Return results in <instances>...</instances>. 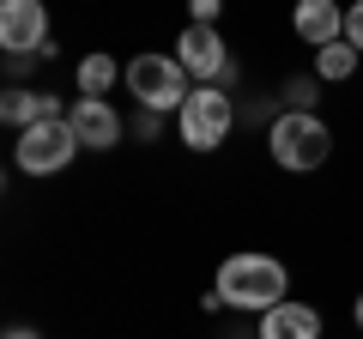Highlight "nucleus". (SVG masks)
I'll return each mask as SVG.
<instances>
[{"instance_id": "nucleus-9", "label": "nucleus", "mask_w": 363, "mask_h": 339, "mask_svg": "<svg viewBox=\"0 0 363 339\" xmlns=\"http://www.w3.org/2000/svg\"><path fill=\"white\" fill-rule=\"evenodd\" d=\"M291 25H297V37L309 43V49H327V43L345 37V6H339V0H297Z\"/></svg>"}, {"instance_id": "nucleus-3", "label": "nucleus", "mask_w": 363, "mask_h": 339, "mask_svg": "<svg viewBox=\"0 0 363 339\" xmlns=\"http://www.w3.org/2000/svg\"><path fill=\"white\" fill-rule=\"evenodd\" d=\"M121 79H128L133 104H140V109H157V116H169V109L182 116V104L194 97V85H188V67H182L176 55H133Z\"/></svg>"}, {"instance_id": "nucleus-15", "label": "nucleus", "mask_w": 363, "mask_h": 339, "mask_svg": "<svg viewBox=\"0 0 363 339\" xmlns=\"http://www.w3.org/2000/svg\"><path fill=\"white\" fill-rule=\"evenodd\" d=\"M345 43L363 55V0H351V6H345Z\"/></svg>"}, {"instance_id": "nucleus-12", "label": "nucleus", "mask_w": 363, "mask_h": 339, "mask_svg": "<svg viewBox=\"0 0 363 339\" xmlns=\"http://www.w3.org/2000/svg\"><path fill=\"white\" fill-rule=\"evenodd\" d=\"M128 73V67L116 61V55H85L79 61V97H109V85Z\"/></svg>"}, {"instance_id": "nucleus-7", "label": "nucleus", "mask_w": 363, "mask_h": 339, "mask_svg": "<svg viewBox=\"0 0 363 339\" xmlns=\"http://www.w3.org/2000/svg\"><path fill=\"white\" fill-rule=\"evenodd\" d=\"M176 49H182L176 61L188 67L200 85H230V79H236V61H230V49H224V37H218L212 25H188Z\"/></svg>"}, {"instance_id": "nucleus-4", "label": "nucleus", "mask_w": 363, "mask_h": 339, "mask_svg": "<svg viewBox=\"0 0 363 339\" xmlns=\"http://www.w3.org/2000/svg\"><path fill=\"white\" fill-rule=\"evenodd\" d=\"M79 152H85V145H79V133H73L67 116L61 121H37V128H25L13 140V164L25 170V176H61Z\"/></svg>"}, {"instance_id": "nucleus-10", "label": "nucleus", "mask_w": 363, "mask_h": 339, "mask_svg": "<svg viewBox=\"0 0 363 339\" xmlns=\"http://www.w3.org/2000/svg\"><path fill=\"white\" fill-rule=\"evenodd\" d=\"M67 109H61V97L55 91H25V85H13V91L0 97V121L13 133H25V128H37V121H61Z\"/></svg>"}, {"instance_id": "nucleus-2", "label": "nucleus", "mask_w": 363, "mask_h": 339, "mask_svg": "<svg viewBox=\"0 0 363 339\" xmlns=\"http://www.w3.org/2000/svg\"><path fill=\"white\" fill-rule=\"evenodd\" d=\"M267 145H272V164L279 170H321L327 152H333V133L315 109H285V116L267 128Z\"/></svg>"}, {"instance_id": "nucleus-6", "label": "nucleus", "mask_w": 363, "mask_h": 339, "mask_svg": "<svg viewBox=\"0 0 363 339\" xmlns=\"http://www.w3.org/2000/svg\"><path fill=\"white\" fill-rule=\"evenodd\" d=\"M0 49L6 55H43L49 61V6L43 0H0Z\"/></svg>"}, {"instance_id": "nucleus-19", "label": "nucleus", "mask_w": 363, "mask_h": 339, "mask_svg": "<svg viewBox=\"0 0 363 339\" xmlns=\"http://www.w3.org/2000/svg\"><path fill=\"white\" fill-rule=\"evenodd\" d=\"M351 315H357V327H363V291H357V309H351Z\"/></svg>"}, {"instance_id": "nucleus-16", "label": "nucleus", "mask_w": 363, "mask_h": 339, "mask_svg": "<svg viewBox=\"0 0 363 339\" xmlns=\"http://www.w3.org/2000/svg\"><path fill=\"white\" fill-rule=\"evenodd\" d=\"M133 133H140V140L152 145L157 133H164V116H157V109H140V116H133Z\"/></svg>"}, {"instance_id": "nucleus-17", "label": "nucleus", "mask_w": 363, "mask_h": 339, "mask_svg": "<svg viewBox=\"0 0 363 339\" xmlns=\"http://www.w3.org/2000/svg\"><path fill=\"white\" fill-rule=\"evenodd\" d=\"M218 13H224V0H188V18L194 25H218Z\"/></svg>"}, {"instance_id": "nucleus-18", "label": "nucleus", "mask_w": 363, "mask_h": 339, "mask_svg": "<svg viewBox=\"0 0 363 339\" xmlns=\"http://www.w3.org/2000/svg\"><path fill=\"white\" fill-rule=\"evenodd\" d=\"M0 339H43V333H37V327H6Z\"/></svg>"}, {"instance_id": "nucleus-14", "label": "nucleus", "mask_w": 363, "mask_h": 339, "mask_svg": "<svg viewBox=\"0 0 363 339\" xmlns=\"http://www.w3.org/2000/svg\"><path fill=\"white\" fill-rule=\"evenodd\" d=\"M315 91H321V79H291V85H285L291 109H315Z\"/></svg>"}, {"instance_id": "nucleus-13", "label": "nucleus", "mask_w": 363, "mask_h": 339, "mask_svg": "<svg viewBox=\"0 0 363 339\" xmlns=\"http://www.w3.org/2000/svg\"><path fill=\"white\" fill-rule=\"evenodd\" d=\"M357 61H363V55L339 37V43H327V49H315V79H321V85H339V79L357 73Z\"/></svg>"}, {"instance_id": "nucleus-11", "label": "nucleus", "mask_w": 363, "mask_h": 339, "mask_svg": "<svg viewBox=\"0 0 363 339\" xmlns=\"http://www.w3.org/2000/svg\"><path fill=\"white\" fill-rule=\"evenodd\" d=\"M260 339H321V315L309 303H279V309L260 315Z\"/></svg>"}, {"instance_id": "nucleus-8", "label": "nucleus", "mask_w": 363, "mask_h": 339, "mask_svg": "<svg viewBox=\"0 0 363 339\" xmlns=\"http://www.w3.org/2000/svg\"><path fill=\"white\" fill-rule=\"evenodd\" d=\"M67 121H73V133H79L85 152H116L121 133H128V121H121V109L109 104V97H73Z\"/></svg>"}, {"instance_id": "nucleus-20", "label": "nucleus", "mask_w": 363, "mask_h": 339, "mask_svg": "<svg viewBox=\"0 0 363 339\" xmlns=\"http://www.w3.org/2000/svg\"><path fill=\"white\" fill-rule=\"evenodd\" d=\"M255 339H260V333H255Z\"/></svg>"}, {"instance_id": "nucleus-1", "label": "nucleus", "mask_w": 363, "mask_h": 339, "mask_svg": "<svg viewBox=\"0 0 363 339\" xmlns=\"http://www.w3.org/2000/svg\"><path fill=\"white\" fill-rule=\"evenodd\" d=\"M285 291H291V273H285V261H272V255L242 248V255H230V261L218 267V297L230 303V309L267 315V309L285 303Z\"/></svg>"}, {"instance_id": "nucleus-5", "label": "nucleus", "mask_w": 363, "mask_h": 339, "mask_svg": "<svg viewBox=\"0 0 363 339\" xmlns=\"http://www.w3.org/2000/svg\"><path fill=\"white\" fill-rule=\"evenodd\" d=\"M230 121H236V109L224 97V85H194V97L182 104V145L188 152H218Z\"/></svg>"}]
</instances>
